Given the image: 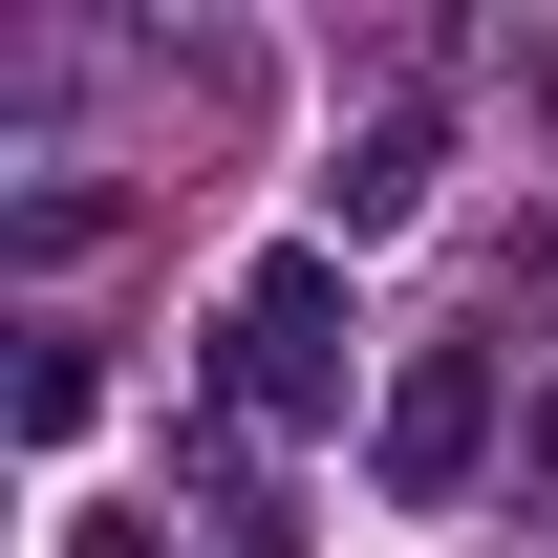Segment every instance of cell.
I'll return each mask as SVG.
<instances>
[{
  "label": "cell",
  "mask_w": 558,
  "mask_h": 558,
  "mask_svg": "<svg viewBox=\"0 0 558 558\" xmlns=\"http://www.w3.org/2000/svg\"><path fill=\"white\" fill-rule=\"evenodd\" d=\"M215 344H236V409H279V429H323L344 409V258H323V236H279L258 279H236V323H215Z\"/></svg>",
  "instance_id": "6da1fadb"
},
{
  "label": "cell",
  "mask_w": 558,
  "mask_h": 558,
  "mask_svg": "<svg viewBox=\"0 0 558 558\" xmlns=\"http://www.w3.org/2000/svg\"><path fill=\"white\" fill-rule=\"evenodd\" d=\"M473 429H494V344H429L409 387H387V494L429 515V494L473 473Z\"/></svg>",
  "instance_id": "7a4b0ae2"
},
{
  "label": "cell",
  "mask_w": 558,
  "mask_h": 558,
  "mask_svg": "<svg viewBox=\"0 0 558 558\" xmlns=\"http://www.w3.org/2000/svg\"><path fill=\"white\" fill-rule=\"evenodd\" d=\"M429 172H451V130H429V108H365V130H344V172H323V258H344V236H409V215H429Z\"/></svg>",
  "instance_id": "3957f363"
}]
</instances>
